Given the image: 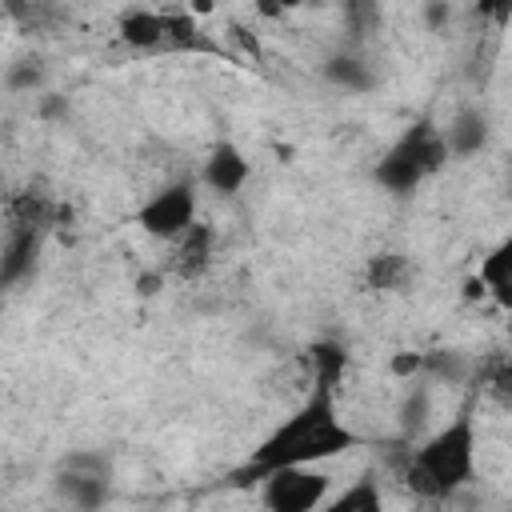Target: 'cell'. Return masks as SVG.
Returning <instances> with one entry per match:
<instances>
[{
	"label": "cell",
	"instance_id": "cell-16",
	"mask_svg": "<svg viewBox=\"0 0 512 512\" xmlns=\"http://www.w3.org/2000/svg\"><path fill=\"white\" fill-rule=\"evenodd\" d=\"M328 512H380V480H376V472H364L360 480H352V488H344L336 500H328Z\"/></svg>",
	"mask_w": 512,
	"mask_h": 512
},
{
	"label": "cell",
	"instance_id": "cell-14",
	"mask_svg": "<svg viewBox=\"0 0 512 512\" xmlns=\"http://www.w3.org/2000/svg\"><path fill=\"white\" fill-rule=\"evenodd\" d=\"M428 420H432V388H428L424 380H412L408 392H404V400H400V408H396L400 436L416 440V436L428 428Z\"/></svg>",
	"mask_w": 512,
	"mask_h": 512
},
{
	"label": "cell",
	"instance_id": "cell-8",
	"mask_svg": "<svg viewBox=\"0 0 512 512\" xmlns=\"http://www.w3.org/2000/svg\"><path fill=\"white\" fill-rule=\"evenodd\" d=\"M116 32L128 48L140 52H164L168 48V12H152V8H132L116 20Z\"/></svg>",
	"mask_w": 512,
	"mask_h": 512
},
{
	"label": "cell",
	"instance_id": "cell-13",
	"mask_svg": "<svg viewBox=\"0 0 512 512\" xmlns=\"http://www.w3.org/2000/svg\"><path fill=\"white\" fill-rule=\"evenodd\" d=\"M308 360H312V384L336 396V388H340V380H344V372H348V352H344V344H336V340H316V344L308 348Z\"/></svg>",
	"mask_w": 512,
	"mask_h": 512
},
{
	"label": "cell",
	"instance_id": "cell-5",
	"mask_svg": "<svg viewBox=\"0 0 512 512\" xmlns=\"http://www.w3.org/2000/svg\"><path fill=\"white\" fill-rule=\"evenodd\" d=\"M148 236H160V240H180L192 224H196V184L192 180H176V184H164L160 192H152L136 216H132Z\"/></svg>",
	"mask_w": 512,
	"mask_h": 512
},
{
	"label": "cell",
	"instance_id": "cell-24",
	"mask_svg": "<svg viewBox=\"0 0 512 512\" xmlns=\"http://www.w3.org/2000/svg\"><path fill=\"white\" fill-rule=\"evenodd\" d=\"M192 4V12H212V0H188Z\"/></svg>",
	"mask_w": 512,
	"mask_h": 512
},
{
	"label": "cell",
	"instance_id": "cell-3",
	"mask_svg": "<svg viewBox=\"0 0 512 512\" xmlns=\"http://www.w3.org/2000/svg\"><path fill=\"white\" fill-rule=\"evenodd\" d=\"M448 156H452V152H448L444 132H436L428 116H420V120L408 124L404 136L376 160L372 180H376L384 192H392V196H412L432 172H440V168L448 164Z\"/></svg>",
	"mask_w": 512,
	"mask_h": 512
},
{
	"label": "cell",
	"instance_id": "cell-18",
	"mask_svg": "<svg viewBox=\"0 0 512 512\" xmlns=\"http://www.w3.org/2000/svg\"><path fill=\"white\" fill-rule=\"evenodd\" d=\"M44 60L40 56H20V60H12L8 64V72H4V88L8 92H16V96H28V92H40L44 88Z\"/></svg>",
	"mask_w": 512,
	"mask_h": 512
},
{
	"label": "cell",
	"instance_id": "cell-19",
	"mask_svg": "<svg viewBox=\"0 0 512 512\" xmlns=\"http://www.w3.org/2000/svg\"><path fill=\"white\" fill-rule=\"evenodd\" d=\"M424 376H436V380H448V384H460L468 376V360L452 348H436V352H424Z\"/></svg>",
	"mask_w": 512,
	"mask_h": 512
},
{
	"label": "cell",
	"instance_id": "cell-9",
	"mask_svg": "<svg viewBox=\"0 0 512 512\" xmlns=\"http://www.w3.org/2000/svg\"><path fill=\"white\" fill-rule=\"evenodd\" d=\"M52 488H56V496H60L64 504H72V508H84V512L100 508V504H104V500L112 496V480L80 476V472H72V468H64V464H56Z\"/></svg>",
	"mask_w": 512,
	"mask_h": 512
},
{
	"label": "cell",
	"instance_id": "cell-10",
	"mask_svg": "<svg viewBox=\"0 0 512 512\" xmlns=\"http://www.w3.org/2000/svg\"><path fill=\"white\" fill-rule=\"evenodd\" d=\"M320 76H324V84H332V88H340V92H352V96H364V92L376 88L372 64L360 60V56H352V52L328 56V60L320 64Z\"/></svg>",
	"mask_w": 512,
	"mask_h": 512
},
{
	"label": "cell",
	"instance_id": "cell-2",
	"mask_svg": "<svg viewBox=\"0 0 512 512\" xmlns=\"http://www.w3.org/2000/svg\"><path fill=\"white\" fill-rule=\"evenodd\" d=\"M476 472V420L468 408H460L444 428H436L420 448H412L408 464L400 468V480L428 500H440L456 488H464Z\"/></svg>",
	"mask_w": 512,
	"mask_h": 512
},
{
	"label": "cell",
	"instance_id": "cell-23",
	"mask_svg": "<svg viewBox=\"0 0 512 512\" xmlns=\"http://www.w3.org/2000/svg\"><path fill=\"white\" fill-rule=\"evenodd\" d=\"M256 12H260V16H268V20H276V16H284L288 8H284L280 0H256Z\"/></svg>",
	"mask_w": 512,
	"mask_h": 512
},
{
	"label": "cell",
	"instance_id": "cell-1",
	"mask_svg": "<svg viewBox=\"0 0 512 512\" xmlns=\"http://www.w3.org/2000/svg\"><path fill=\"white\" fill-rule=\"evenodd\" d=\"M356 444H364V440H360V432H352L336 416L332 392L312 388V396L284 424H276L256 444V452L248 456V464L232 468L224 484L228 488H248V484L264 480L276 468H288V464H320V460H332V456H340V452H348Z\"/></svg>",
	"mask_w": 512,
	"mask_h": 512
},
{
	"label": "cell",
	"instance_id": "cell-7",
	"mask_svg": "<svg viewBox=\"0 0 512 512\" xmlns=\"http://www.w3.org/2000/svg\"><path fill=\"white\" fill-rule=\"evenodd\" d=\"M248 156L232 144V140H220L212 152H208V160H204V172H200V180L212 188V192H220V196H236L244 184H248Z\"/></svg>",
	"mask_w": 512,
	"mask_h": 512
},
{
	"label": "cell",
	"instance_id": "cell-6",
	"mask_svg": "<svg viewBox=\"0 0 512 512\" xmlns=\"http://www.w3.org/2000/svg\"><path fill=\"white\" fill-rule=\"evenodd\" d=\"M40 244H44V216H40V208L32 204L28 216H16V220L8 224L4 252H0V284H4V288H20L24 280L36 276Z\"/></svg>",
	"mask_w": 512,
	"mask_h": 512
},
{
	"label": "cell",
	"instance_id": "cell-4",
	"mask_svg": "<svg viewBox=\"0 0 512 512\" xmlns=\"http://www.w3.org/2000/svg\"><path fill=\"white\" fill-rule=\"evenodd\" d=\"M332 476L316 464H288L260 480V504L272 512H312L328 500Z\"/></svg>",
	"mask_w": 512,
	"mask_h": 512
},
{
	"label": "cell",
	"instance_id": "cell-12",
	"mask_svg": "<svg viewBox=\"0 0 512 512\" xmlns=\"http://www.w3.org/2000/svg\"><path fill=\"white\" fill-rule=\"evenodd\" d=\"M480 284H484V292L496 296V304L512 308V228H508V236L484 256V264H480Z\"/></svg>",
	"mask_w": 512,
	"mask_h": 512
},
{
	"label": "cell",
	"instance_id": "cell-20",
	"mask_svg": "<svg viewBox=\"0 0 512 512\" xmlns=\"http://www.w3.org/2000/svg\"><path fill=\"white\" fill-rule=\"evenodd\" d=\"M452 20V0H424V24L428 32H444Z\"/></svg>",
	"mask_w": 512,
	"mask_h": 512
},
{
	"label": "cell",
	"instance_id": "cell-22",
	"mask_svg": "<svg viewBox=\"0 0 512 512\" xmlns=\"http://www.w3.org/2000/svg\"><path fill=\"white\" fill-rule=\"evenodd\" d=\"M388 368H392V376H412L416 380L424 372V352H400V356H392Z\"/></svg>",
	"mask_w": 512,
	"mask_h": 512
},
{
	"label": "cell",
	"instance_id": "cell-15",
	"mask_svg": "<svg viewBox=\"0 0 512 512\" xmlns=\"http://www.w3.org/2000/svg\"><path fill=\"white\" fill-rule=\"evenodd\" d=\"M408 276H412V264H408L404 252H380V256H372L368 268H364V280H368V288H376V292H400V288L408 284Z\"/></svg>",
	"mask_w": 512,
	"mask_h": 512
},
{
	"label": "cell",
	"instance_id": "cell-11",
	"mask_svg": "<svg viewBox=\"0 0 512 512\" xmlns=\"http://www.w3.org/2000/svg\"><path fill=\"white\" fill-rule=\"evenodd\" d=\"M444 140H448V152L452 156H476L488 144V116H484V108H472V104L460 108L452 116Z\"/></svg>",
	"mask_w": 512,
	"mask_h": 512
},
{
	"label": "cell",
	"instance_id": "cell-17",
	"mask_svg": "<svg viewBox=\"0 0 512 512\" xmlns=\"http://www.w3.org/2000/svg\"><path fill=\"white\" fill-rule=\"evenodd\" d=\"M180 240H184V244H180V272H184V276L204 272L208 260H212V228H208V224H192Z\"/></svg>",
	"mask_w": 512,
	"mask_h": 512
},
{
	"label": "cell",
	"instance_id": "cell-21",
	"mask_svg": "<svg viewBox=\"0 0 512 512\" xmlns=\"http://www.w3.org/2000/svg\"><path fill=\"white\" fill-rule=\"evenodd\" d=\"M476 16L492 20L496 28H508V20H512V0H476Z\"/></svg>",
	"mask_w": 512,
	"mask_h": 512
}]
</instances>
